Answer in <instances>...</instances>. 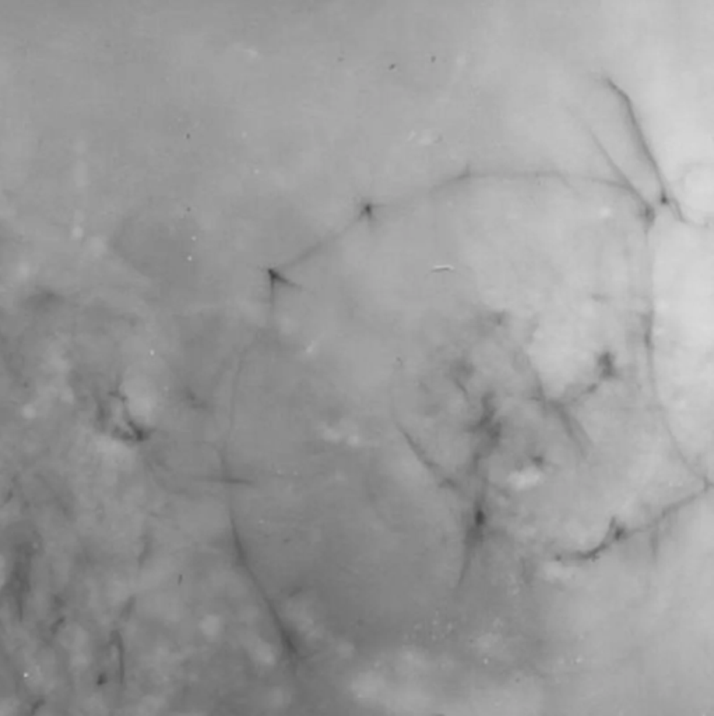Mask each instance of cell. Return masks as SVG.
<instances>
[{
	"label": "cell",
	"mask_w": 714,
	"mask_h": 716,
	"mask_svg": "<svg viewBox=\"0 0 714 716\" xmlns=\"http://www.w3.org/2000/svg\"><path fill=\"white\" fill-rule=\"evenodd\" d=\"M356 693L362 700H377L384 690L383 682L374 675H362L356 682Z\"/></svg>",
	"instance_id": "obj_1"
},
{
	"label": "cell",
	"mask_w": 714,
	"mask_h": 716,
	"mask_svg": "<svg viewBox=\"0 0 714 716\" xmlns=\"http://www.w3.org/2000/svg\"><path fill=\"white\" fill-rule=\"evenodd\" d=\"M252 652L255 655V658L262 662V663H273L274 662V652H273V648L266 644L265 641H255L252 644Z\"/></svg>",
	"instance_id": "obj_2"
},
{
	"label": "cell",
	"mask_w": 714,
	"mask_h": 716,
	"mask_svg": "<svg viewBox=\"0 0 714 716\" xmlns=\"http://www.w3.org/2000/svg\"><path fill=\"white\" fill-rule=\"evenodd\" d=\"M220 628H221V627H220V621H218L217 619H213V617L207 619V620H206V621H203V624H202V630H203V631H204V634H206V635H209V637H216V635L220 633Z\"/></svg>",
	"instance_id": "obj_3"
}]
</instances>
